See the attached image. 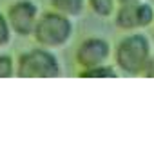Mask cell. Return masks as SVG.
Instances as JSON below:
<instances>
[{"instance_id":"6da1fadb","label":"cell","mask_w":154,"mask_h":156,"mask_svg":"<svg viewBox=\"0 0 154 156\" xmlns=\"http://www.w3.org/2000/svg\"><path fill=\"white\" fill-rule=\"evenodd\" d=\"M152 56V44L143 31H132L123 35L113 47L114 66L120 75L143 76V71Z\"/></svg>"},{"instance_id":"7a4b0ae2","label":"cell","mask_w":154,"mask_h":156,"mask_svg":"<svg viewBox=\"0 0 154 156\" xmlns=\"http://www.w3.org/2000/svg\"><path fill=\"white\" fill-rule=\"evenodd\" d=\"M75 33V24L73 18H67L53 9L40 13L38 22L33 31V40L37 45L47 47V49H60L67 45Z\"/></svg>"},{"instance_id":"3957f363","label":"cell","mask_w":154,"mask_h":156,"mask_svg":"<svg viewBox=\"0 0 154 156\" xmlns=\"http://www.w3.org/2000/svg\"><path fill=\"white\" fill-rule=\"evenodd\" d=\"M62 75V64L53 49L37 45L20 53L16 58L18 78H60Z\"/></svg>"},{"instance_id":"277c9868","label":"cell","mask_w":154,"mask_h":156,"mask_svg":"<svg viewBox=\"0 0 154 156\" xmlns=\"http://www.w3.org/2000/svg\"><path fill=\"white\" fill-rule=\"evenodd\" d=\"M114 26L120 31L132 33L154 26V5L147 0H134L118 4L114 13Z\"/></svg>"},{"instance_id":"5b68a950","label":"cell","mask_w":154,"mask_h":156,"mask_svg":"<svg viewBox=\"0 0 154 156\" xmlns=\"http://www.w3.org/2000/svg\"><path fill=\"white\" fill-rule=\"evenodd\" d=\"M111 56H113V45L103 37H87L78 44L75 51V62L80 71L107 64Z\"/></svg>"},{"instance_id":"8992f818","label":"cell","mask_w":154,"mask_h":156,"mask_svg":"<svg viewBox=\"0 0 154 156\" xmlns=\"http://www.w3.org/2000/svg\"><path fill=\"white\" fill-rule=\"evenodd\" d=\"M5 16L16 37H33L35 26L38 22L40 9L33 0H15L9 4Z\"/></svg>"},{"instance_id":"52a82bcc","label":"cell","mask_w":154,"mask_h":156,"mask_svg":"<svg viewBox=\"0 0 154 156\" xmlns=\"http://www.w3.org/2000/svg\"><path fill=\"white\" fill-rule=\"evenodd\" d=\"M49 5L53 11L75 20L80 15H83L87 7V0H49Z\"/></svg>"},{"instance_id":"ba28073f","label":"cell","mask_w":154,"mask_h":156,"mask_svg":"<svg viewBox=\"0 0 154 156\" xmlns=\"http://www.w3.org/2000/svg\"><path fill=\"white\" fill-rule=\"evenodd\" d=\"M78 76L80 78H118L120 76V71L116 69L114 64L107 62V64H102V66L82 69V71H78Z\"/></svg>"},{"instance_id":"9c48e42d","label":"cell","mask_w":154,"mask_h":156,"mask_svg":"<svg viewBox=\"0 0 154 156\" xmlns=\"http://www.w3.org/2000/svg\"><path fill=\"white\" fill-rule=\"evenodd\" d=\"M87 7L100 18H113L118 7V0H87Z\"/></svg>"},{"instance_id":"30bf717a","label":"cell","mask_w":154,"mask_h":156,"mask_svg":"<svg viewBox=\"0 0 154 156\" xmlns=\"http://www.w3.org/2000/svg\"><path fill=\"white\" fill-rule=\"evenodd\" d=\"M15 75H16V60L7 53H0V80L11 78Z\"/></svg>"},{"instance_id":"8fae6325","label":"cell","mask_w":154,"mask_h":156,"mask_svg":"<svg viewBox=\"0 0 154 156\" xmlns=\"http://www.w3.org/2000/svg\"><path fill=\"white\" fill-rule=\"evenodd\" d=\"M11 38H13V29L9 26V20H7L5 13L0 11V49L5 47L11 42Z\"/></svg>"},{"instance_id":"7c38bea8","label":"cell","mask_w":154,"mask_h":156,"mask_svg":"<svg viewBox=\"0 0 154 156\" xmlns=\"http://www.w3.org/2000/svg\"><path fill=\"white\" fill-rule=\"evenodd\" d=\"M143 76L154 78V53H152V56H151V60H149V64H147V67H145V71H143Z\"/></svg>"},{"instance_id":"4fadbf2b","label":"cell","mask_w":154,"mask_h":156,"mask_svg":"<svg viewBox=\"0 0 154 156\" xmlns=\"http://www.w3.org/2000/svg\"><path fill=\"white\" fill-rule=\"evenodd\" d=\"M123 2H134V0H118V4H123Z\"/></svg>"}]
</instances>
